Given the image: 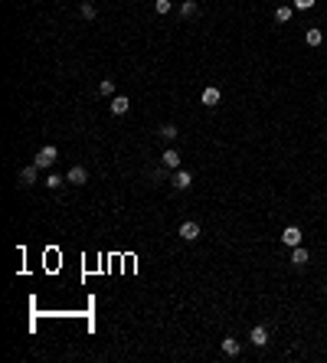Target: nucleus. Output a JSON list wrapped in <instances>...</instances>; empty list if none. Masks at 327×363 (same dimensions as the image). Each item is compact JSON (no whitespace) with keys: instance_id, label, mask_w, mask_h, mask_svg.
Here are the masks:
<instances>
[{"instance_id":"obj_5","label":"nucleus","mask_w":327,"mask_h":363,"mask_svg":"<svg viewBox=\"0 0 327 363\" xmlns=\"http://www.w3.org/2000/svg\"><path fill=\"white\" fill-rule=\"evenodd\" d=\"M161 164L167 167V170H180V154H177V147H167V151H164Z\"/></svg>"},{"instance_id":"obj_22","label":"nucleus","mask_w":327,"mask_h":363,"mask_svg":"<svg viewBox=\"0 0 327 363\" xmlns=\"http://www.w3.org/2000/svg\"><path fill=\"white\" fill-rule=\"evenodd\" d=\"M167 177H170V170H167V167H161V170H154V180H157V183H164Z\"/></svg>"},{"instance_id":"obj_9","label":"nucleus","mask_w":327,"mask_h":363,"mask_svg":"<svg viewBox=\"0 0 327 363\" xmlns=\"http://www.w3.org/2000/svg\"><path fill=\"white\" fill-rule=\"evenodd\" d=\"M307 262H311V255H307V249H301V245H294V249H291V265H298V268H305Z\"/></svg>"},{"instance_id":"obj_10","label":"nucleus","mask_w":327,"mask_h":363,"mask_svg":"<svg viewBox=\"0 0 327 363\" xmlns=\"http://www.w3.org/2000/svg\"><path fill=\"white\" fill-rule=\"evenodd\" d=\"M249 341L255 343V347H265V343H268V330H265V327H252L249 330Z\"/></svg>"},{"instance_id":"obj_18","label":"nucleus","mask_w":327,"mask_h":363,"mask_svg":"<svg viewBox=\"0 0 327 363\" xmlns=\"http://www.w3.org/2000/svg\"><path fill=\"white\" fill-rule=\"evenodd\" d=\"M46 187H49V190H59V187H62V177H59V174H49V177H46Z\"/></svg>"},{"instance_id":"obj_13","label":"nucleus","mask_w":327,"mask_h":363,"mask_svg":"<svg viewBox=\"0 0 327 363\" xmlns=\"http://www.w3.org/2000/svg\"><path fill=\"white\" fill-rule=\"evenodd\" d=\"M157 134H161L164 141H177V124H161V128H157Z\"/></svg>"},{"instance_id":"obj_4","label":"nucleus","mask_w":327,"mask_h":363,"mask_svg":"<svg viewBox=\"0 0 327 363\" xmlns=\"http://www.w3.org/2000/svg\"><path fill=\"white\" fill-rule=\"evenodd\" d=\"M180 239H184V242H196V239H200V222L186 220L184 226H180Z\"/></svg>"},{"instance_id":"obj_16","label":"nucleus","mask_w":327,"mask_h":363,"mask_svg":"<svg viewBox=\"0 0 327 363\" xmlns=\"http://www.w3.org/2000/svg\"><path fill=\"white\" fill-rule=\"evenodd\" d=\"M291 13H294V7H278V10H275V20L288 23V20H291Z\"/></svg>"},{"instance_id":"obj_15","label":"nucleus","mask_w":327,"mask_h":363,"mask_svg":"<svg viewBox=\"0 0 327 363\" xmlns=\"http://www.w3.org/2000/svg\"><path fill=\"white\" fill-rule=\"evenodd\" d=\"M305 40H307V46H321V40H324V33L311 26V30H307V33H305Z\"/></svg>"},{"instance_id":"obj_19","label":"nucleus","mask_w":327,"mask_h":363,"mask_svg":"<svg viewBox=\"0 0 327 363\" xmlns=\"http://www.w3.org/2000/svg\"><path fill=\"white\" fill-rule=\"evenodd\" d=\"M170 7H174L170 0H157V3H154V10H157V13H170Z\"/></svg>"},{"instance_id":"obj_11","label":"nucleus","mask_w":327,"mask_h":363,"mask_svg":"<svg viewBox=\"0 0 327 363\" xmlns=\"http://www.w3.org/2000/svg\"><path fill=\"white\" fill-rule=\"evenodd\" d=\"M223 353H226V357H239L242 353L239 341H236V337H226V341H223Z\"/></svg>"},{"instance_id":"obj_1","label":"nucleus","mask_w":327,"mask_h":363,"mask_svg":"<svg viewBox=\"0 0 327 363\" xmlns=\"http://www.w3.org/2000/svg\"><path fill=\"white\" fill-rule=\"evenodd\" d=\"M56 157H59V151H56L53 144H46L43 151H40V154L33 157V164L40 167V170H46V167H53V164H56Z\"/></svg>"},{"instance_id":"obj_21","label":"nucleus","mask_w":327,"mask_h":363,"mask_svg":"<svg viewBox=\"0 0 327 363\" xmlns=\"http://www.w3.org/2000/svg\"><path fill=\"white\" fill-rule=\"evenodd\" d=\"M82 17H85V20H95V7H92V3H82Z\"/></svg>"},{"instance_id":"obj_20","label":"nucleus","mask_w":327,"mask_h":363,"mask_svg":"<svg viewBox=\"0 0 327 363\" xmlns=\"http://www.w3.org/2000/svg\"><path fill=\"white\" fill-rule=\"evenodd\" d=\"M317 0H294V10H311Z\"/></svg>"},{"instance_id":"obj_14","label":"nucleus","mask_w":327,"mask_h":363,"mask_svg":"<svg viewBox=\"0 0 327 363\" xmlns=\"http://www.w3.org/2000/svg\"><path fill=\"white\" fill-rule=\"evenodd\" d=\"M196 10H200V7H196V0H184V7H180V17H184V20H190V17H196Z\"/></svg>"},{"instance_id":"obj_6","label":"nucleus","mask_w":327,"mask_h":363,"mask_svg":"<svg viewBox=\"0 0 327 363\" xmlns=\"http://www.w3.org/2000/svg\"><path fill=\"white\" fill-rule=\"evenodd\" d=\"M111 115H128V108H131V101H128V95H111Z\"/></svg>"},{"instance_id":"obj_17","label":"nucleus","mask_w":327,"mask_h":363,"mask_svg":"<svg viewBox=\"0 0 327 363\" xmlns=\"http://www.w3.org/2000/svg\"><path fill=\"white\" fill-rule=\"evenodd\" d=\"M98 92H102V95H115V79H102V82H98Z\"/></svg>"},{"instance_id":"obj_12","label":"nucleus","mask_w":327,"mask_h":363,"mask_svg":"<svg viewBox=\"0 0 327 363\" xmlns=\"http://www.w3.org/2000/svg\"><path fill=\"white\" fill-rule=\"evenodd\" d=\"M203 105H206V108H213V105H219V88H203Z\"/></svg>"},{"instance_id":"obj_7","label":"nucleus","mask_w":327,"mask_h":363,"mask_svg":"<svg viewBox=\"0 0 327 363\" xmlns=\"http://www.w3.org/2000/svg\"><path fill=\"white\" fill-rule=\"evenodd\" d=\"M36 177H40V167H36V164L23 167V170H20V187H33V183H36Z\"/></svg>"},{"instance_id":"obj_3","label":"nucleus","mask_w":327,"mask_h":363,"mask_svg":"<svg viewBox=\"0 0 327 363\" xmlns=\"http://www.w3.org/2000/svg\"><path fill=\"white\" fill-rule=\"evenodd\" d=\"M170 183H174L177 190H190V187H193V174H190V170H174Z\"/></svg>"},{"instance_id":"obj_2","label":"nucleus","mask_w":327,"mask_h":363,"mask_svg":"<svg viewBox=\"0 0 327 363\" xmlns=\"http://www.w3.org/2000/svg\"><path fill=\"white\" fill-rule=\"evenodd\" d=\"M65 180H69V183H72V187H82V183H88V170L85 167H69V174H65Z\"/></svg>"},{"instance_id":"obj_8","label":"nucleus","mask_w":327,"mask_h":363,"mask_svg":"<svg viewBox=\"0 0 327 363\" xmlns=\"http://www.w3.org/2000/svg\"><path fill=\"white\" fill-rule=\"evenodd\" d=\"M282 242H285V245H291V249H294V245H301V229H298V226H288V229L282 232Z\"/></svg>"}]
</instances>
